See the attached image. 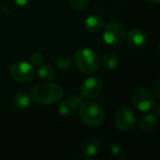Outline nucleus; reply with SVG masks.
<instances>
[{
    "mask_svg": "<svg viewBox=\"0 0 160 160\" xmlns=\"http://www.w3.org/2000/svg\"><path fill=\"white\" fill-rule=\"evenodd\" d=\"M128 41L129 45L135 49L144 48L148 43V37L144 31L135 28L128 32Z\"/></svg>",
    "mask_w": 160,
    "mask_h": 160,
    "instance_id": "10",
    "label": "nucleus"
},
{
    "mask_svg": "<svg viewBox=\"0 0 160 160\" xmlns=\"http://www.w3.org/2000/svg\"><path fill=\"white\" fill-rule=\"evenodd\" d=\"M150 5H158L159 3V0H145Z\"/></svg>",
    "mask_w": 160,
    "mask_h": 160,
    "instance_id": "23",
    "label": "nucleus"
},
{
    "mask_svg": "<svg viewBox=\"0 0 160 160\" xmlns=\"http://www.w3.org/2000/svg\"><path fill=\"white\" fill-rule=\"evenodd\" d=\"M74 63L82 73L90 74L98 71L100 66L99 56L89 48L79 49L74 55Z\"/></svg>",
    "mask_w": 160,
    "mask_h": 160,
    "instance_id": "2",
    "label": "nucleus"
},
{
    "mask_svg": "<svg viewBox=\"0 0 160 160\" xmlns=\"http://www.w3.org/2000/svg\"><path fill=\"white\" fill-rule=\"evenodd\" d=\"M103 89V82L98 77H89L81 85V95L86 98H94L100 95Z\"/></svg>",
    "mask_w": 160,
    "mask_h": 160,
    "instance_id": "8",
    "label": "nucleus"
},
{
    "mask_svg": "<svg viewBox=\"0 0 160 160\" xmlns=\"http://www.w3.org/2000/svg\"><path fill=\"white\" fill-rule=\"evenodd\" d=\"M35 73L34 67L24 61H18L13 63L9 68L10 77L18 82H29Z\"/></svg>",
    "mask_w": 160,
    "mask_h": 160,
    "instance_id": "6",
    "label": "nucleus"
},
{
    "mask_svg": "<svg viewBox=\"0 0 160 160\" xmlns=\"http://www.w3.org/2000/svg\"><path fill=\"white\" fill-rule=\"evenodd\" d=\"M70 6L76 10H82L85 8L89 3V0H69Z\"/></svg>",
    "mask_w": 160,
    "mask_h": 160,
    "instance_id": "20",
    "label": "nucleus"
},
{
    "mask_svg": "<svg viewBox=\"0 0 160 160\" xmlns=\"http://www.w3.org/2000/svg\"><path fill=\"white\" fill-rule=\"evenodd\" d=\"M127 37V30L124 24L118 22H110L103 32L104 42L112 47L121 45Z\"/></svg>",
    "mask_w": 160,
    "mask_h": 160,
    "instance_id": "4",
    "label": "nucleus"
},
{
    "mask_svg": "<svg viewBox=\"0 0 160 160\" xmlns=\"http://www.w3.org/2000/svg\"><path fill=\"white\" fill-rule=\"evenodd\" d=\"M137 123L136 112L127 105H121L114 116L115 128L121 132L130 131Z\"/></svg>",
    "mask_w": 160,
    "mask_h": 160,
    "instance_id": "5",
    "label": "nucleus"
},
{
    "mask_svg": "<svg viewBox=\"0 0 160 160\" xmlns=\"http://www.w3.org/2000/svg\"><path fill=\"white\" fill-rule=\"evenodd\" d=\"M80 117L88 127L98 128L101 126L105 119L103 108L95 101H86L80 108Z\"/></svg>",
    "mask_w": 160,
    "mask_h": 160,
    "instance_id": "3",
    "label": "nucleus"
},
{
    "mask_svg": "<svg viewBox=\"0 0 160 160\" xmlns=\"http://www.w3.org/2000/svg\"><path fill=\"white\" fill-rule=\"evenodd\" d=\"M38 74L43 81H52L55 79L57 73L55 68L51 65H43L38 69Z\"/></svg>",
    "mask_w": 160,
    "mask_h": 160,
    "instance_id": "16",
    "label": "nucleus"
},
{
    "mask_svg": "<svg viewBox=\"0 0 160 160\" xmlns=\"http://www.w3.org/2000/svg\"><path fill=\"white\" fill-rule=\"evenodd\" d=\"M64 96L63 88L56 83L43 82L37 84L32 89L31 97L33 100L41 105L53 104L62 99Z\"/></svg>",
    "mask_w": 160,
    "mask_h": 160,
    "instance_id": "1",
    "label": "nucleus"
},
{
    "mask_svg": "<svg viewBox=\"0 0 160 160\" xmlns=\"http://www.w3.org/2000/svg\"><path fill=\"white\" fill-rule=\"evenodd\" d=\"M132 103L141 112H148L155 105V96L146 88H140L132 95Z\"/></svg>",
    "mask_w": 160,
    "mask_h": 160,
    "instance_id": "7",
    "label": "nucleus"
},
{
    "mask_svg": "<svg viewBox=\"0 0 160 160\" xmlns=\"http://www.w3.org/2000/svg\"><path fill=\"white\" fill-rule=\"evenodd\" d=\"M44 61V55L41 52H34L31 56H30V64L33 67H38L40 66Z\"/></svg>",
    "mask_w": 160,
    "mask_h": 160,
    "instance_id": "19",
    "label": "nucleus"
},
{
    "mask_svg": "<svg viewBox=\"0 0 160 160\" xmlns=\"http://www.w3.org/2000/svg\"><path fill=\"white\" fill-rule=\"evenodd\" d=\"M158 125V119L156 114H146L140 121V128L142 132H153Z\"/></svg>",
    "mask_w": 160,
    "mask_h": 160,
    "instance_id": "13",
    "label": "nucleus"
},
{
    "mask_svg": "<svg viewBox=\"0 0 160 160\" xmlns=\"http://www.w3.org/2000/svg\"><path fill=\"white\" fill-rule=\"evenodd\" d=\"M101 150V143L97 138L90 137L86 139L82 144V152L87 157H95Z\"/></svg>",
    "mask_w": 160,
    "mask_h": 160,
    "instance_id": "12",
    "label": "nucleus"
},
{
    "mask_svg": "<svg viewBox=\"0 0 160 160\" xmlns=\"http://www.w3.org/2000/svg\"><path fill=\"white\" fill-rule=\"evenodd\" d=\"M111 153L113 156V158L117 159H126L127 153L126 150L119 144V143H112L111 146Z\"/></svg>",
    "mask_w": 160,
    "mask_h": 160,
    "instance_id": "18",
    "label": "nucleus"
},
{
    "mask_svg": "<svg viewBox=\"0 0 160 160\" xmlns=\"http://www.w3.org/2000/svg\"><path fill=\"white\" fill-rule=\"evenodd\" d=\"M153 92H154V96L156 95V97L158 98H160V85H159V81H157L156 82V83H155V85H154V88H153Z\"/></svg>",
    "mask_w": 160,
    "mask_h": 160,
    "instance_id": "21",
    "label": "nucleus"
},
{
    "mask_svg": "<svg viewBox=\"0 0 160 160\" xmlns=\"http://www.w3.org/2000/svg\"><path fill=\"white\" fill-rule=\"evenodd\" d=\"M82 103V98L78 96H75L71 98L64 99L60 102L58 106L59 113L62 116L69 117L75 114L77 111V107Z\"/></svg>",
    "mask_w": 160,
    "mask_h": 160,
    "instance_id": "9",
    "label": "nucleus"
},
{
    "mask_svg": "<svg viewBox=\"0 0 160 160\" xmlns=\"http://www.w3.org/2000/svg\"><path fill=\"white\" fill-rule=\"evenodd\" d=\"M15 1V4L19 7H25L27 6L31 0H14Z\"/></svg>",
    "mask_w": 160,
    "mask_h": 160,
    "instance_id": "22",
    "label": "nucleus"
},
{
    "mask_svg": "<svg viewBox=\"0 0 160 160\" xmlns=\"http://www.w3.org/2000/svg\"><path fill=\"white\" fill-rule=\"evenodd\" d=\"M13 104L19 110H25L31 104V98L26 92H19L14 96Z\"/></svg>",
    "mask_w": 160,
    "mask_h": 160,
    "instance_id": "14",
    "label": "nucleus"
},
{
    "mask_svg": "<svg viewBox=\"0 0 160 160\" xmlns=\"http://www.w3.org/2000/svg\"><path fill=\"white\" fill-rule=\"evenodd\" d=\"M52 61L56 65V67L60 69H68L72 66V59L68 56H61L57 58H53Z\"/></svg>",
    "mask_w": 160,
    "mask_h": 160,
    "instance_id": "17",
    "label": "nucleus"
},
{
    "mask_svg": "<svg viewBox=\"0 0 160 160\" xmlns=\"http://www.w3.org/2000/svg\"><path fill=\"white\" fill-rule=\"evenodd\" d=\"M105 25V19L98 14L89 15L84 21L85 28L90 32H98Z\"/></svg>",
    "mask_w": 160,
    "mask_h": 160,
    "instance_id": "11",
    "label": "nucleus"
},
{
    "mask_svg": "<svg viewBox=\"0 0 160 160\" xmlns=\"http://www.w3.org/2000/svg\"><path fill=\"white\" fill-rule=\"evenodd\" d=\"M119 57L113 52H108L102 58V66L106 70L109 71L116 69L119 66Z\"/></svg>",
    "mask_w": 160,
    "mask_h": 160,
    "instance_id": "15",
    "label": "nucleus"
}]
</instances>
